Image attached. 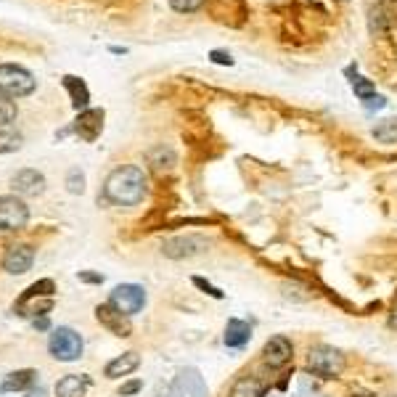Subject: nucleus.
<instances>
[{"label":"nucleus","instance_id":"f257e3e1","mask_svg":"<svg viewBox=\"0 0 397 397\" xmlns=\"http://www.w3.org/2000/svg\"><path fill=\"white\" fill-rule=\"evenodd\" d=\"M146 175L136 164H127V167H117L114 173L106 178L104 183V196L111 204H120V207H133L143 202L146 196Z\"/></svg>","mask_w":397,"mask_h":397},{"label":"nucleus","instance_id":"f03ea898","mask_svg":"<svg viewBox=\"0 0 397 397\" xmlns=\"http://www.w3.org/2000/svg\"><path fill=\"white\" fill-rule=\"evenodd\" d=\"M83 336L69 326H58L51 331L48 336V352H51L56 361L72 363L77 358H83Z\"/></svg>","mask_w":397,"mask_h":397},{"label":"nucleus","instance_id":"7ed1b4c3","mask_svg":"<svg viewBox=\"0 0 397 397\" xmlns=\"http://www.w3.org/2000/svg\"><path fill=\"white\" fill-rule=\"evenodd\" d=\"M308 368L315 376H321V379H336L345 371V358L334 347L318 345L308 352Z\"/></svg>","mask_w":397,"mask_h":397},{"label":"nucleus","instance_id":"20e7f679","mask_svg":"<svg viewBox=\"0 0 397 397\" xmlns=\"http://www.w3.org/2000/svg\"><path fill=\"white\" fill-rule=\"evenodd\" d=\"M32 90H35V77L24 67L0 64V93H6L11 98H21V96H30Z\"/></svg>","mask_w":397,"mask_h":397},{"label":"nucleus","instance_id":"39448f33","mask_svg":"<svg viewBox=\"0 0 397 397\" xmlns=\"http://www.w3.org/2000/svg\"><path fill=\"white\" fill-rule=\"evenodd\" d=\"M109 302L120 312H125V315H136V312H140L143 305H146V292H143V286H138V283H120V286L111 292Z\"/></svg>","mask_w":397,"mask_h":397},{"label":"nucleus","instance_id":"423d86ee","mask_svg":"<svg viewBox=\"0 0 397 397\" xmlns=\"http://www.w3.org/2000/svg\"><path fill=\"white\" fill-rule=\"evenodd\" d=\"M209 249V242L202 239V236H175V239H167L162 244V252L164 257L170 259H189V257H196L202 252Z\"/></svg>","mask_w":397,"mask_h":397},{"label":"nucleus","instance_id":"0eeeda50","mask_svg":"<svg viewBox=\"0 0 397 397\" xmlns=\"http://www.w3.org/2000/svg\"><path fill=\"white\" fill-rule=\"evenodd\" d=\"M30 220V209L19 196H0V230H19Z\"/></svg>","mask_w":397,"mask_h":397},{"label":"nucleus","instance_id":"6e6552de","mask_svg":"<svg viewBox=\"0 0 397 397\" xmlns=\"http://www.w3.org/2000/svg\"><path fill=\"white\" fill-rule=\"evenodd\" d=\"M32 262H35V249L30 244H14L3 255V270L11 276H21L32 268Z\"/></svg>","mask_w":397,"mask_h":397},{"label":"nucleus","instance_id":"1a4fd4ad","mask_svg":"<svg viewBox=\"0 0 397 397\" xmlns=\"http://www.w3.org/2000/svg\"><path fill=\"white\" fill-rule=\"evenodd\" d=\"M96 318H98V323L106 326L114 336H130L133 334V326H130V315H125L120 312L111 302H106V305H98L96 308Z\"/></svg>","mask_w":397,"mask_h":397},{"label":"nucleus","instance_id":"9d476101","mask_svg":"<svg viewBox=\"0 0 397 397\" xmlns=\"http://www.w3.org/2000/svg\"><path fill=\"white\" fill-rule=\"evenodd\" d=\"M294 347L286 336H270L265 342V350H262V361L268 368H283L286 363L292 361Z\"/></svg>","mask_w":397,"mask_h":397},{"label":"nucleus","instance_id":"9b49d317","mask_svg":"<svg viewBox=\"0 0 397 397\" xmlns=\"http://www.w3.org/2000/svg\"><path fill=\"white\" fill-rule=\"evenodd\" d=\"M101 130H104V111L101 109H85L74 122V133L83 140H87V143H93L98 138Z\"/></svg>","mask_w":397,"mask_h":397},{"label":"nucleus","instance_id":"f8f14e48","mask_svg":"<svg viewBox=\"0 0 397 397\" xmlns=\"http://www.w3.org/2000/svg\"><path fill=\"white\" fill-rule=\"evenodd\" d=\"M14 189L19 196H40L45 191V178L37 170H19L14 175Z\"/></svg>","mask_w":397,"mask_h":397},{"label":"nucleus","instance_id":"ddd939ff","mask_svg":"<svg viewBox=\"0 0 397 397\" xmlns=\"http://www.w3.org/2000/svg\"><path fill=\"white\" fill-rule=\"evenodd\" d=\"M35 379H37V374L32 368L14 371V374H8L6 379L0 381V392H27V389L35 387Z\"/></svg>","mask_w":397,"mask_h":397},{"label":"nucleus","instance_id":"4468645a","mask_svg":"<svg viewBox=\"0 0 397 397\" xmlns=\"http://www.w3.org/2000/svg\"><path fill=\"white\" fill-rule=\"evenodd\" d=\"M140 365V358L138 352H125L120 358H114V361L106 365V379H122V376H127V374H133L136 368Z\"/></svg>","mask_w":397,"mask_h":397},{"label":"nucleus","instance_id":"2eb2a0df","mask_svg":"<svg viewBox=\"0 0 397 397\" xmlns=\"http://www.w3.org/2000/svg\"><path fill=\"white\" fill-rule=\"evenodd\" d=\"M87 387H90V379H87V376L69 374V376L58 379V384H56V397H85Z\"/></svg>","mask_w":397,"mask_h":397},{"label":"nucleus","instance_id":"dca6fc26","mask_svg":"<svg viewBox=\"0 0 397 397\" xmlns=\"http://www.w3.org/2000/svg\"><path fill=\"white\" fill-rule=\"evenodd\" d=\"M249 336H252L249 323H244L239 318H230V321L225 323V334H223L225 347H244L249 342Z\"/></svg>","mask_w":397,"mask_h":397},{"label":"nucleus","instance_id":"f3484780","mask_svg":"<svg viewBox=\"0 0 397 397\" xmlns=\"http://www.w3.org/2000/svg\"><path fill=\"white\" fill-rule=\"evenodd\" d=\"M53 294H56V283H53L51 278H40V281H35L27 292L19 297L17 308H21V305H27L30 299H51Z\"/></svg>","mask_w":397,"mask_h":397},{"label":"nucleus","instance_id":"a211bd4d","mask_svg":"<svg viewBox=\"0 0 397 397\" xmlns=\"http://www.w3.org/2000/svg\"><path fill=\"white\" fill-rule=\"evenodd\" d=\"M230 397H262V381L255 376H242L233 381Z\"/></svg>","mask_w":397,"mask_h":397},{"label":"nucleus","instance_id":"6ab92c4d","mask_svg":"<svg viewBox=\"0 0 397 397\" xmlns=\"http://www.w3.org/2000/svg\"><path fill=\"white\" fill-rule=\"evenodd\" d=\"M64 87L69 90L72 96V106L80 111V109H85L87 101H90V96H87V87L83 80H77V77H64Z\"/></svg>","mask_w":397,"mask_h":397},{"label":"nucleus","instance_id":"aec40b11","mask_svg":"<svg viewBox=\"0 0 397 397\" xmlns=\"http://www.w3.org/2000/svg\"><path fill=\"white\" fill-rule=\"evenodd\" d=\"M149 162H151V167L154 170H170L175 164V151L173 149H167V146H156V149H151L149 151Z\"/></svg>","mask_w":397,"mask_h":397},{"label":"nucleus","instance_id":"412c9836","mask_svg":"<svg viewBox=\"0 0 397 397\" xmlns=\"http://www.w3.org/2000/svg\"><path fill=\"white\" fill-rule=\"evenodd\" d=\"M371 136L379 140V143H397V117L381 120L379 125L371 130Z\"/></svg>","mask_w":397,"mask_h":397},{"label":"nucleus","instance_id":"4be33fe9","mask_svg":"<svg viewBox=\"0 0 397 397\" xmlns=\"http://www.w3.org/2000/svg\"><path fill=\"white\" fill-rule=\"evenodd\" d=\"M14 120H17V104H14V98L6 96V93H0V130L8 127Z\"/></svg>","mask_w":397,"mask_h":397},{"label":"nucleus","instance_id":"5701e85b","mask_svg":"<svg viewBox=\"0 0 397 397\" xmlns=\"http://www.w3.org/2000/svg\"><path fill=\"white\" fill-rule=\"evenodd\" d=\"M21 146V136L14 133L11 127H3L0 130V154H8V151H17Z\"/></svg>","mask_w":397,"mask_h":397},{"label":"nucleus","instance_id":"b1692460","mask_svg":"<svg viewBox=\"0 0 397 397\" xmlns=\"http://www.w3.org/2000/svg\"><path fill=\"white\" fill-rule=\"evenodd\" d=\"M352 90H355V96L361 98L363 104H365L368 98H374V96H376V87H374V83H371V80H363V77H355V80H352Z\"/></svg>","mask_w":397,"mask_h":397},{"label":"nucleus","instance_id":"393cba45","mask_svg":"<svg viewBox=\"0 0 397 397\" xmlns=\"http://www.w3.org/2000/svg\"><path fill=\"white\" fill-rule=\"evenodd\" d=\"M67 189H69V193H83V191H85V178H83L80 170H69V175H67Z\"/></svg>","mask_w":397,"mask_h":397},{"label":"nucleus","instance_id":"a878e982","mask_svg":"<svg viewBox=\"0 0 397 397\" xmlns=\"http://www.w3.org/2000/svg\"><path fill=\"white\" fill-rule=\"evenodd\" d=\"M202 3H204V0H170L173 11H178V14H191V11L202 8Z\"/></svg>","mask_w":397,"mask_h":397},{"label":"nucleus","instance_id":"bb28decb","mask_svg":"<svg viewBox=\"0 0 397 397\" xmlns=\"http://www.w3.org/2000/svg\"><path fill=\"white\" fill-rule=\"evenodd\" d=\"M193 286H196V289H202V292L204 294H209V297H215V299H223L225 294L220 292V289H217V286H212V283H209V281H204V278H193Z\"/></svg>","mask_w":397,"mask_h":397},{"label":"nucleus","instance_id":"cd10ccee","mask_svg":"<svg viewBox=\"0 0 397 397\" xmlns=\"http://www.w3.org/2000/svg\"><path fill=\"white\" fill-rule=\"evenodd\" d=\"M384 17H387V11L384 8H374L371 11V32H384V27H387V21H384Z\"/></svg>","mask_w":397,"mask_h":397},{"label":"nucleus","instance_id":"c85d7f7f","mask_svg":"<svg viewBox=\"0 0 397 397\" xmlns=\"http://www.w3.org/2000/svg\"><path fill=\"white\" fill-rule=\"evenodd\" d=\"M140 389H143V381H138V379H133V381H127V384H122V387H120V395H122V397L138 395Z\"/></svg>","mask_w":397,"mask_h":397},{"label":"nucleus","instance_id":"c756f323","mask_svg":"<svg viewBox=\"0 0 397 397\" xmlns=\"http://www.w3.org/2000/svg\"><path fill=\"white\" fill-rule=\"evenodd\" d=\"M212 61H215V64H225V67H230V64H233L230 53H225V51H212Z\"/></svg>","mask_w":397,"mask_h":397},{"label":"nucleus","instance_id":"7c9ffc66","mask_svg":"<svg viewBox=\"0 0 397 397\" xmlns=\"http://www.w3.org/2000/svg\"><path fill=\"white\" fill-rule=\"evenodd\" d=\"M384 106H387V101H384L381 96H374V98L365 101V109H368V111H379V109H384Z\"/></svg>","mask_w":397,"mask_h":397},{"label":"nucleus","instance_id":"2f4dec72","mask_svg":"<svg viewBox=\"0 0 397 397\" xmlns=\"http://www.w3.org/2000/svg\"><path fill=\"white\" fill-rule=\"evenodd\" d=\"M77 278L85 281V283H101L104 281V276H98V273H77Z\"/></svg>","mask_w":397,"mask_h":397},{"label":"nucleus","instance_id":"473e14b6","mask_svg":"<svg viewBox=\"0 0 397 397\" xmlns=\"http://www.w3.org/2000/svg\"><path fill=\"white\" fill-rule=\"evenodd\" d=\"M32 326L40 328V331H45V328L51 326V323H48V318H45V315H40V318H35V321H32Z\"/></svg>","mask_w":397,"mask_h":397},{"label":"nucleus","instance_id":"72a5a7b5","mask_svg":"<svg viewBox=\"0 0 397 397\" xmlns=\"http://www.w3.org/2000/svg\"><path fill=\"white\" fill-rule=\"evenodd\" d=\"M389 328H392V331H397V308L392 310V315H389Z\"/></svg>","mask_w":397,"mask_h":397},{"label":"nucleus","instance_id":"f704fd0d","mask_svg":"<svg viewBox=\"0 0 397 397\" xmlns=\"http://www.w3.org/2000/svg\"><path fill=\"white\" fill-rule=\"evenodd\" d=\"M30 397H45V389H35V392H30Z\"/></svg>","mask_w":397,"mask_h":397}]
</instances>
